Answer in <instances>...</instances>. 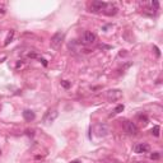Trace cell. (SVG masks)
Segmentation results:
<instances>
[{
	"mask_svg": "<svg viewBox=\"0 0 163 163\" xmlns=\"http://www.w3.org/2000/svg\"><path fill=\"white\" fill-rule=\"evenodd\" d=\"M62 40H64V33L62 32H56L54 36L51 37V41H50V46L51 49L54 50H57L61 46L62 43Z\"/></svg>",
	"mask_w": 163,
	"mask_h": 163,
	"instance_id": "obj_1",
	"label": "cell"
},
{
	"mask_svg": "<svg viewBox=\"0 0 163 163\" xmlns=\"http://www.w3.org/2000/svg\"><path fill=\"white\" fill-rule=\"evenodd\" d=\"M106 5H107V3H104V2H92L91 11H93V13H100V11L104 10Z\"/></svg>",
	"mask_w": 163,
	"mask_h": 163,
	"instance_id": "obj_2",
	"label": "cell"
},
{
	"mask_svg": "<svg viewBox=\"0 0 163 163\" xmlns=\"http://www.w3.org/2000/svg\"><path fill=\"white\" fill-rule=\"evenodd\" d=\"M82 40H83L82 42H83L84 45H92V43L96 42V34L89 32V31H87V32L83 33V38Z\"/></svg>",
	"mask_w": 163,
	"mask_h": 163,
	"instance_id": "obj_3",
	"label": "cell"
},
{
	"mask_svg": "<svg viewBox=\"0 0 163 163\" xmlns=\"http://www.w3.org/2000/svg\"><path fill=\"white\" fill-rule=\"evenodd\" d=\"M124 129H125V131H126L127 134H130V135H135V134L138 133L136 125L134 124V122H131V121H125Z\"/></svg>",
	"mask_w": 163,
	"mask_h": 163,
	"instance_id": "obj_4",
	"label": "cell"
},
{
	"mask_svg": "<svg viewBox=\"0 0 163 163\" xmlns=\"http://www.w3.org/2000/svg\"><path fill=\"white\" fill-rule=\"evenodd\" d=\"M149 149H150V147L147 143H139L134 147V152L138 153V154H143V153H148Z\"/></svg>",
	"mask_w": 163,
	"mask_h": 163,
	"instance_id": "obj_5",
	"label": "cell"
},
{
	"mask_svg": "<svg viewBox=\"0 0 163 163\" xmlns=\"http://www.w3.org/2000/svg\"><path fill=\"white\" fill-rule=\"evenodd\" d=\"M103 13L107 14V15H115L116 13H117V8L112 4H107L106 8H104V10H103Z\"/></svg>",
	"mask_w": 163,
	"mask_h": 163,
	"instance_id": "obj_6",
	"label": "cell"
},
{
	"mask_svg": "<svg viewBox=\"0 0 163 163\" xmlns=\"http://www.w3.org/2000/svg\"><path fill=\"white\" fill-rule=\"evenodd\" d=\"M97 133L100 136H104L108 133V127L106 125H98L97 126Z\"/></svg>",
	"mask_w": 163,
	"mask_h": 163,
	"instance_id": "obj_7",
	"label": "cell"
},
{
	"mask_svg": "<svg viewBox=\"0 0 163 163\" xmlns=\"http://www.w3.org/2000/svg\"><path fill=\"white\" fill-rule=\"evenodd\" d=\"M23 117H24L26 121H32L34 119V113L32 111H30V110H26V111L23 112Z\"/></svg>",
	"mask_w": 163,
	"mask_h": 163,
	"instance_id": "obj_8",
	"label": "cell"
},
{
	"mask_svg": "<svg viewBox=\"0 0 163 163\" xmlns=\"http://www.w3.org/2000/svg\"><path fill=\"white\" fill-rule=\"evenodd\" d=\"M56 117H57V111H56V110H54V111H52V116L49 112V117H47V120H46V121H47V122H52Z\"/></svg>",
	"mask_w": 163,
	"mask_h": 163,
	"instance_id": "obj_9",
	"label": "cell"
},
{
	"mask_svg": "<svg viewBox=\"0 0 163 163\" xmlns=\"http://www.w3.org/2000/svg\"><path fill=\"white\" fill-rule=\"evenodd\" d=\"M13 36H14V31H10L9 33H8V36H7V38H5V42H4V45L7 46V45H9V42L11 40H13Z\"/></svg>",
	"mask_w": 163,
	"mask_h": 163,
	"instance_id": "obj_10",
	"label": "cell"
},
{
	"mask_svg": "<svg viewBox=\"0 0 163 163\" xmlns=\"http://www.w3.org/2000/svg\"><path fill=\"white\" fill-rule=\"evenodd\" d=\"M138 119L142 121V124H143V125H147V124H148V117H147V116H142V115H139V116H138Z\"/></svg>",
	"mask_w": 163,
	"mask_h": 163,
	"instance_id": "obj_11",
	"label": "cell"
},
{
	"mask_svg": "<svg viewBox=\"0 0 163 163\" xmlns=\"http://www.w3.org/2000/svg\"><path fill=\"white\" fill-rule=\"evenodd\" d=\"M152 134L154 136H159V126L158 125H155L153 129H152Z\"/></svg>",
	"mask_w": 163,
	"mask_h": 163,
	"instance_id": "obj_12",
	"label": "cell"
},
{
	"mask_svg": "<svg viewBox=\"0 0 163 163\" xmlns=\"http://www.w3.org/2000/svg\"><path fill=\"white\" fill-rule=\"evenodd\" d=\"M122 110H124V104H119V106L115 108V113H120Z\"/></svg>",
	"mask_w": 163,
	"mask_h": 163,
	"instance_id": "obj_13",
	"label": "cell"
},
{
	"mask_svg": "<svg viewBox=\"0 0 163 163\" xmlns=\"http://www.w3.org/2000/svg\"><path fill=\"white\" fill-rule=\"evenodd\" d=\"M152 8H154V9L157 10V9L159 8V3H158V2H155V0H154V2H152Z\"/></svg>",
	"mask_w": 163,
	"mask_h": 163,
	"instance_id": "obj_14",
	"label": "cell"
},
{
	"mask_svg": "<svg viewBox=\"0 0 163 163\" xmlns=\"http://www.w3.org/2000/svg\"><path fill=\"white\" fill-rule=\"evenodd\" d=\"M61 84H62V87H64V88H69V87H70V84H69V83H68V82H66V80H64V82H61Z\"/></svg>",
	"mask_w": 163,
	"mask_h": 163,
	"instance_id": "obj_15",
	"label": "cell"
},
{
	"mask_svg": "<svg viewBox=\"0 0 163 163\" xmlns=\"http://www.w3.org/2000/svg\"><path fill=\"white\" fill-rule=\"evenodd\" d=\"M150 158H152V159H158L159 158V154L158 153H154V154L150 155Z\"/></svg>",
	"mask_w": 163,
	"mask_h": 163,
	"instance_id": "obj_16",
	"label": "cell"
},
{
	"mask_svg": "<svg viewBox=\"0 0 163 163\" xmlns=\"http://www.w3.org/2000/svg\"><path fill=\"white\" fill-rule=\"evenodd\" d=\"M70 163H80V162H79V161H72Z\"/></svg>",
	"mask_w": 163,
	"mask_h": 163,
	"instance_id": "obj_17",
	"label": "cell"
}]
</instances>
